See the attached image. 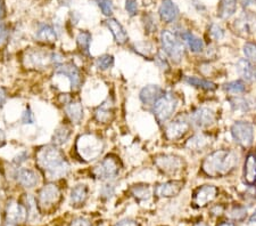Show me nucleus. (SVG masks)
Here are the masks:
<instances>
[{
  "label": "nucleus",
  "mask_w": 256,
  "mask_h": 226,
  "mask_svg": "<svg viewBox=\"0 0 256 226\" xmlns=\"http://www.w3.org/2000/svg\"><path fill=\"white\" fill-rule=\"evenodd\" d=\"M210 212L216 216H220L222 212H224V207L222 205H214V207L210 209Z\"/></svg>",
  "instance_id": "49"
},
{
  "label": "nucleus",
  "mask_w": 256,
  "mask_h": 226,
  "mask_svg": "<svg viewBox=\"0 0 256 226\" xmlns=\"http://www.w3.org/2000/svg\"><path fill=\"white\" fill-rule=\"evenodd\" d=\"M106 26L110 29V31L112 32L114 37V40L116 41L118 45H124L129 40V35L121 23L115 19H108L106 20Z\"/></svg>",
  "instance_id": "20"
},
{
  "label": "nucleus",
  "mask_w": 256,
  "mask_h": 226,
  "mask_svg": "<svg viewBox=\"0 0 256 226\" xmlns=\"http://www.w3.org/2000/svg\"><path fill=\"white\" fill-rule=\"evenodd\" d=\"M238 0H220L218 5V16L222 20H228L237 12Z\"/></svg>",
  "instance_id": "25"
},
{
  "label": "nucleus",
  "mask_w": 256,
  "mask_h": 226,
  "mask_svg": "<svg viewBox=\"0 0 256 226\" xmlns=\"http://www.w3.org/2000/svg\"><path fill=\"white\" fill-rule=\"evenodd\" d=\"M224 89L226 93L232 94V95H240V94L246 92V82L242 79L229 81L224 86Z\"/></svg>",
  "instance_id": "30"
},
{
  "label": "nucleus",
  "mask_w": 256,
  "mask_h": 226,
  "mask_svg": "<svg viewBox=\"0 0 256 226\" xmlns=\"http://www.w3.org/2000/svg\"><path fill=\"white\" fill-rule=\"evenodd\" d=\"M22 121L23 123H26V125H33V123H34L36 121L34 113L32 112V110L30 108H28L26 111H24L22 116Z\"/></svg>",
  "instance_id": "43"
},
{
  "label": "nucleus",
  "mask_w": 256,
  "mask_h": 226,
  "mask_svg": "<svg viewBox=\"0 0 256 226\" xmlns=\"http://www.w3.org/2000/svg\"><path fill=\"white\" fill-rule=\"evenodd\" d=\"M194 226H210V225L208 223H204V221H200V223H197Z\"/></svg>",
  "instance_id": "55"
},
{
  "label": "nucleus",
  "mask_w": 256,
  "mask_h": 226,
  "mask_svg": "<svg viewBox=\"0 0 256 226\" xmlns=\"http://www.w3.org/2000/svg\"><path fill=\"white\" fill-rule=\"evenodd\" d=\"M5 226H15L14 224H10V223H7Z\"/></svg>",
  "instance_id": "57"
},
{
  "label": "nucleus",
  "mask_w": 256,
  "mask_h": 226,
  "mask_svg": "<svg viewBox=\"0 0 256 226\" xmlns=\"http://www.w3.org/2000/svg\"><path fill=\"white\" fill-rule=\"evenodd\" d=\"M132 195L138 200H147L150 195V190L148 185H136L131 190Z\"/></svg>",
  "instance_id": "35"
},
{
  "label": "nucleus",
  "mask_w": 256,
  "mask_h": 226,
  "mask_svg": "<svg viewBox=\"0 0 256 226\" xmlns=\"http://www.w3.org/2000/svg\"><path fill=\"white\" fill-rule=\"evenodd\" d=\"M60 196V188L54 184H48L41 188L39 193V204L44 208H49L58 201Z\"/></svg>",
  "instance_id": "14"
},
{
  "label": "nucleus",
  "mask_w": 256,
  "mask_h": 226,
  "mask_svg": "<svg viewBox=\"0 0 256 226\" xmlns=\"http://www.w3.org/2000/svg\"><path fill=\"white\" fill-rule=\"evenodd\" d=\"M255 30H256V27H255Z\"/></svg>",
  "instance_id": "59"
},
{
  "label": "nucleus",
  "mask_w": 256,
  "mask_h": 226,
  "mask_svg": "<svg viewBox=\"0 0 256 226\" xmlns=\"http://www.w3.org/2000/svg\"><path fill=\"white\" fill-rule=\"evenodd\" d=\"M190 126L192 125L190 121H189V118L184 116V114H179V116L173 118L170 122L166 123L164 130L165 137L171 142L179 141L188 133Z\"/></svg>",
  "instance_id": "7"
},
{
  "label": "nucleus",
  "mask_w": 256,
  "mask_h": 226,
  "mask_svg": "<svg viewBox=\"0 0 256 226\" xmlns=\"http://www.w3.org/2000/svg\"><path fill=\"white\" fill-rule=\"evenodd\" d=\"M246 208L242 207V205H236L230 210V216L232 217L234 220H242L246 217Z\"/></svg>",
  "instance_id": "40"
},
{
  "label": "nucleus",
  "mask_w": 256,
  "mask_h": 226,
  "mask_svg": "<svg viewBox=\"0 0 256 226\" xmlns=\"http://www.w3.org/2000/svg\"><path fill=\"white\" fill-rule=\"evenodd\" d=\"M189 121L196 128H206L216 121V113L210 108H197L189 116Z\"/></svg>",
  "instance_id": "11"
},
{
  "label": "nucleus",
  "mask_w": 256,
  "mask_h": 226,
  "mask_svg": "<svg viewBox=\"0 0 256 226\" xmlns=\"http://www.w3.org/2000/svg\"><path fill=\"white\" fill-rule=\"evenodd\" d=\"M94 176L100 180H110L118 177L120 174V166L116 159L107 157L99 162L94 169Z\"/></svg>",
  "instance_id": "9"
},
{
  "label": "nucleus",
  "mask_w": 256,
  "mask_h": 226,
  "mask_svg": "<svg viewBox=\"0 0 256 226\" xmlns=\"http://www.w3.org/2000/svg\"><path fill=\"white\" fill-rule=\"evenodd\" d=\"M114 64V57L110 54L99 56L96 61V67L100 70L110 69Z\"/></svg>",
  "instance_id": "37"
},
{
  "label": "nucleus",
  "mask_w": 256,
  "mask_h": 226,
  "mask_svg": "<svg viewBox=\"0 0 256 226\" xmlns=\"http://www.w3.org/2000/svg\"><path fill=\"white\" fill-rule=\"evenodd\" d=\"M218 194V188L214 185H203L197 187L192 193V204L196 208L206 207L208 203L213 202Z\"/></svg>",
  "instance_id": "10"
},
{
  "label": "nucleus",
  "mask_w": 256,
  "mask_h": 226,
  "mask_svg": "<svg viewBox=\"0 0 256 226\" xmlns=\"http://www.w3.org/2000/svg\"><path fill=\"white\" fill-rule=\"evenodd\" d=\"M218 226H236L232 221H222V223L218 224Z\"/></svg>",
  "instance_id": "52"
},
{
  "label": "nucleus",
  "mask_w": 256,
  "mask_h": 226,
  "mask_svg": "<svg viewBox=\"0 0 256 226\" xmlns=\"http://www.w3.org/2000/svg\"><path fill=\"white\" fill-rule=\"evenodd\" d=\"M114 192H115L114 185L106 184V185H104V186H102L100 194H102V196H104V198H110V196L114 194Z\"/></svg>",
  "instance_id": "44"
},
{
  "label": "nucleus",
  "mask_w": 256,
  "mask_h": 226,
  "mask_svg": "<svg viewBox=\"0 0 256 226\" xmlns=\"http://www.w3.org/2000/svg\"><path fill=\"white\" fill-rule=\"evenodd\" d=\"M208 34L214 40H221L224 37V30L218 24L212 23L208 29Z\"/></svg>",
  "instance_id": "39"
},
{
  "label": "nucleus",
  "mask_w": 256,
  "mask_h": 226,
  "mask_svg": "<svg viewBox=\"0 0 256 226\" xmlns=\"http://www.w3.org/2000/svg\"><path fill=\"white\" fill-rule=\"evenodd\" d=\"M8 37V29L5 24H0V45L6 41Z\"/></svg>",
  "instance_id": "46"
},
{
  "label": "nucleus",
  "mask_w": 256,
  "mask_h": 226,
  "mask_svg": "<svg viewBox=\"0 0 256 226\" xmlns=\"http://www.w3.org/2000/svg\"><path fill=\"white\" fill-rule=\"evenodd\" d=\"M184 188L182 180H168V182L158 184L155 188V194L160 198H173L176 196Z\"/></svg>",
  "instance_id": "12"
},
{
  "label": "nucleus",
  "mask_w": 256,
  "mask_h": 226,
  "mask_svg": "<svg viewBox=\"0 0 256 226\" xmlns=\"http://www.w3.org/2000/svg\"><path fill=\"white\" fill-rule=\"evenodd\" d=\"M6 218L8 220V223L14 225L23 223V221L28 218L26 208L22 204L15 202V201H12V202L7 204Z\"/></svg>",
  "instance_id": "16"
},
{
  "label": "nucleus",
  "mask_w": 256,
  "mask_h": 226,
  "mask_svg": "<svg viewBox=\"0 0 256 226\" xmlns=\"http://www.w3.org/2000/svg\"><path fill=\"white\" fill-rule=\"evenodd\" d=\"M6 15V8L5 4H4V0H0V21H2Z\"/></svg>",
  "instance_id": "50"
},
{
  "label": "nucleus",
  "mask_w": 256,
  "mask_h": 226,
  "mask_svg": "<svg viewBox=\"0 0 256 226\" xmlns=\"http://www.w3.org/2000/svg\"><path fill=\"white\" fill-rule=\"evenodd\" d=\"M15 177L23 187H26V188L34 187L36 185L39 183L38 175H36V172H34L31 169H24V168H20V169L16 171Z\"/></svg>",
  "instance_id": "22"
},
{
  "label": "nucleus",
  "mask_w": 256,
  "mask_h": 226,
  "mask_svg": "<svg viewBox=\"0 0 256 226\" xmlns=\"http://www.w3.org/2000/svg\"><path fill=\"white\" fill-rule=\"evenodd\" d=\"M70 136H71V129L68 126H60L56 129L55 134H54V143L57 144V145H60V144L68 142Z\"/></svg>",
  "instance_id": "34"
},
{
  "label": "nucleus",
  "mask_w": 256,
  "mask_h": 226,
  "mask_svg": "<svg viewBox=\"0 0 256 226\" xmlns=\"http://www.w3.org/2000/svg\"><path fill=\"white\" fill-rule=\"evenodd\" d=\"M239 162V155L234 150L220 149L206 155L202 170L210 178L226 177L236 169Z\"/></svg>",
  "instance_id": "1"
},
{
  "label": "nucleus",
  "mask_w": 256,
  "mask_h": 226,
  "mask_svg": "<svg viewBox=\"0 0 256 226\" xmlns=\"http://www.w3.org/2000/svg\"><path fill=\"white\" fill-rule=\"evenodd\" d=\"M94 2L97 3V5L99 8H100L102 14L106 16H110L113 14L114 5L112 0H94Z\"/></svg>",
  "instance_id": "38"
},
{
  "label": "nucleus",
  "mask_w": 256,
  "mask_h": 226,
  "mask_svg": "<svg viewBox=\"0 0 256 226\" xmlns=\"http://www.w3.org/2000/svg\"><path fill=\"white\" fill-rule=\"evenodd\" d=\"M5 98H6V93H5V90L0 88V106H2V103L5 102Z\"/></svg>",
  "instance_id": "51"
},
{
  "label": "nucleus",
  "mask_w": 256,
  "mask_h": 226,
  "mask_svg": "<svg viewBox=\"0 0 256 226\" xmlns=\"http://www.w3.org/2000/svg\"><path fill=\"white\" fill-rule=\"evenodd\" d=\"M92 36L89 31H81L76 37V43L78 47L80 48V51L84 54H89V48L90 44H92Z\"/></svg>",
  "instance_id": "32"
},
{
  "label": "nucleus",
  "mask_w": 256,
  "mask_h": 226,
  "mask_svg": "<svg viewBox=\"0 0 256 226\" xmlns=\"http://www.w3.org/2000/svg\"><path fill=\"white\" fill-rule=\"evenodd\" d=\"M231 136L234 143L242 149L250 147L254 141V127L248 121H234L230 128Z\"/></svg>",
  "instance_id": "6"
},
{
  "label": "nucleus",
  "mask_w": 256,
  "mask_h": 226,
  "mask_svg": "<svg viewBox=\"0 0 256 226\" xmlns=\"http://www.w3.org/2000/svg\"><path fill=\"white\" fill-rule=\"evenodd\" d=\"M88 198V187L86 185L80 184L72 188L71 191V203L74 205L84 203Z\"/></svg>",
  "instance_id": "28"
},
{
  "label": "nucleus",
  "mask_w": 256,
  "mask_h": 226,
  "mask_svg": "<svg viewBox=\"0 0 256 226\" xmlns=\"http://www.w3.org/2000/svg\"><path fill=\"white\" fill-rule=\"evenodd\" d=\"M112 104L110 102L102 103L100 106H98V109L94 112V117H96L99 122H107L112 116Z\"/></svg>",
  "instance_id": "31"
},
{
  "label": "nucleus",
  "mask_w": 256,
  "mask_h": 226,
  "mask_svg": "<svg viewBox=\"0 0 256 226\" xmlns=\"http://www.w3.org/2000/svg\"><path fill=\"white\" fill-rule=\"evenodd\" d=\"M126 11L130 16H134L138 13V2L137 0H126Z\"/></svg>",
  "instance_id": "41"
},
{
  "label": "nucleus",
  "mask_w": 256,
  "mask_h": 226,
  "mask_svg": "<svg viewBox=\"0 0 256 226\" xmlns=\"http://www.w3.org/2000/svg\"><path fill=\"white\" fill-rule=\"evenodd\" d=\"M236 71L240 79L245 82H252L255 80L254 65L246 59H240L236 63Z\"/></svg>",
  "instance_id": "23"
},
{
  "label": "nucleus",
  "mask_w": 256,
  "mask_h": 226,
  "mask_svg": "<svg viewBox=\"0 0 256 226\" xmlns=\"http://www.w3.org/2000/svg\"><path fill=\"white\" fill-rule=\"evenodd\" d=\"M179 7L173 0H162L158 8V15L162 22L166 24L176 22V19L179 18Z\"/></svg>",
  "instance_id": "13"
},
{
  "label": "nucleus",
  "mask_w": 256,
  "mask_h": 226,
  "mask_svg": "<svg viewBox=\"0 0 256 226\" xmlns=\"http://www.w3.org/2000/svg\"><path fill=\"white\" fill-rule=\"evenodd\" d=\"M56 75L66 77L71 84L72 89H78L81 85V73L73 63H66L57 68Z\"/></svg>",
  "instance_id": "15"
},
{
  "label": "nucleus",
  "mask_w": 256,
  "mask_h": 226,
  "mask_svg": "<svg viewBox=\"0 0 256 226\" xmlns=\"http://www.w3.org/2000/svg\"><path fill=\"white\" fill-rule=\"evenodd\" d=\"M154 162L156 167L165 175H176L184 168L182 158L176 154H160L155 158Z\"/></svg>",
  "instance_id": "8"
},
{
  "label": "nucleus",
  "mask_w": 256,
  "mask_h": 226,
  "mask_svg": "<svg viewBox=\"0 0 256 226\" xmlns=\"http://www.w3.org/2000/svg\"><path fill=\"white\" fill-rule=\"evenodd\" d=\"M36 37H38L40 40L52 43V41H56L57 34L55 29H54L52 26L44 23L39 26L38 31H36Z\"/></svg>",
  "instance_id": "29"
},
{
  "label": "nucleus",
  "mask_w": 256,
  "mask_h": 226,
  "mask_svg": "<svg viewBox=\"0 0 256 226\" xmlns=\"http://www.w3.org/2000/svg\"><path fill=\"white\" fill-rule=\"evenodd\" d=\"M178 97L172 92H163L158 101L152 104V113L160 125L170 120L178 108Z\"/></svg>",
  "instance_id": "4"
},
{
  "label": "nucleus",
  "mask_w": 256,
  "mask_h": 226,
  "mask_svg": "<svg viewBox=\"0 0 256 226\" xmlns=\"http://www.w3.org/2000/svg\"><path fill=\"white\" fill-rule=\"evenodd\" d=\"M114 226H139L138 223L136 220H132V219H122L118 221L116 224Z\"/></svg>",
  "instance_id": "47"
},
{
  "label": "nucleus",
  "mask_w": 256,
  "mask_h": 226,
  "mask_svg": "<svg viewBox=\"0 0 256 226\" xmlns=\"http://www.w3.org/2000/svg\"><path fill=\"white\" fill-rule=\"evenodd\" d=\"M250 223H254V221H256V210H255L253 215H252V217L250 218Z\"/></svg>",
  "instance_id": "54"
},
{
  "label": "nucleus",
  "mask_w": 256,
  "mask_h": 226,
  "mask_svg": "<svg viewBox=\"0 0 256 226\" xmlns=\"http://www.w3.org/2000/svg\"><path fill=\"white\" fill-rule=\"evenodd\" d=\"M26 157H28L26 152H20V153L18 155V157L15 158V163L20 164V163L24 162V161H26Z\"/></svg>",
  "instance_id": "48"
},
{
  "label": "nucleus",
  "mask_w": 256,
  "mask_h": 226,
  "mask_svg": "<svg viewBox=\"0 0 256 226\" xmlns=\"http://www.w3.org/2000/svg\"><path fill=\"white\" fill-rule=\"evenodd\" d=\"M210 135L204 134V133H200V134H195L186 142V147L190 151H195V152H202L205 149L210 147Z\"/></svg>",
  "instance_id": "19"
},
{
  "label": "nucleus",
  "mask_w": 256,
  "mask_h": 226,
  "mask_svg": "<svg viewBox=\"0 0 256 226\" xmlns=\"http://www.w3.org/2000/svg\"><path fill=\"white\" fill-rule=\"evenodd\" d=\"M65 112L73 123H80L84 119V108L79 101H70L65 106Z\"/></svg>",
  "instance_id": "26"
},
{
  "label": "nucleus",
  "mask_w": 256,
  "mask_h": 226,
  "mask_svg": "<svg viewBox=\"0 0 256 226\" xmlns=\"http://www.w3.org/2000/svg\"><path fill=\"white\" fill-rule=\"evenodd\" d=\"M70 226H92V225L88 219L79 217V218H76L74 220H72V223L70 224Z\"/></svg>",
  "instance_id": "45"
},
{
  "label": "nucleus",
  "mask_w": 256,
  "mask_h": 226,
  "mask_svg": "<svg viewBox=\"0 0 256 226\" xmlns=\"http://www.w3.org/2000/svg\"><path fill=\"white\" fill-rule=\"evenodd\" d=\"M231 108L234 111H240V112H247L252 108V103L246 97H232L230 98Z\"/></svg>",
  "instance_id": "33"
},
{
  "label": "nucleus",
  "mask_w": 256,
  "mask_h": 226,
  "mask_svg": "<svg viewBox=\"0 0 256 226\" xmlns=\"http://www.w3.org/2000/svg\"><path fill=\"white\" fill-rule=\"evenodd\" d=\"M164 90L158 85H147L140 90L139 98L144 105H152L158 101V98L162 95Z\"/></svg>",
  "instance_id": "17"
},
{
  "label": "nucleus",
  "mask_w": 256,
  "mask_h": 226,
  "mask_svg": "<svg viewBox=\"0 0 256 226\" xmlns=\"http://www.w3.org/2000/svg\"><path fill=\"white\" fill-rule=\"evenodd\" d=\"M184 81L187 82L189 86H192V87L200 88L203 90H214L216 88V85L214 84V82L203 79V78L195 77V76L184 77Z\"/></svg>",
  "instance_id": "27"
},
{
  "label": "nucleus",
  "mask_w": 256,
  "mask_h": 226,
  "mask_svg": "<svg viewBox=\"0 0 256 226\" xmlns=\"http://www.w3.org/2000/svg\"><path fill=\"white\" fill-rule=\"evenodd\" d=\"M250 2H252V0H239V3H240L244 7L248 6Z\"/></svg>",
  "instance_id": "53"
},
{
  "label": "nucleus",
  "mask_w": 256,
  "mask_h": 226,
  "mask_svg": "<svg viewBox=\"0 0 256 226\" xmlns=\"http://www.w3.org/2000/svg\"><path fill=\"white\" fill-rule=\"evenodd\" d=\"M242 52L246 60L250 61L253 65H256V44L246 43L242 47Z\"/></svg>",
  "instance_id": "36"
},
{
  "label": "nucleus",
  "mask_w": 256,
  "mask_h": 226,
  "mask_svg": "<svg viewBox=\"0 0 256 226\" xmlns=\"http://www.w3.org/2000/svg\"><path fill=\"white\" fill-rule=\"evenodd\" d=\"M2 142H4V135L2 133V130H0V145H2Z\"/></svg>",
  "instance_id": "56"
},
{
  "label": "nucleus",
  "mask_w": 256,
  "mask_h": 226,
  "mask_svg": "<svg viewBox=\"0 0 256 226\" xmlns=\"http://www.w3.org/2000/svg\"><path fill=\"white\" fill-rule=\"evenodd\" d=\"M254 69H255V80H256V65H254Z\"/></svg>",
  "instance_id": "58"
},
{
  "label": "nucleus",
  "mask_w": 256,
  "mask_h": 226,
  "mask_svg": "<svg viewBox=\"0 0 256 226\" xmlns=\"http://www.w3.org/2000/svg\"><path fill=\"white\" fill-rule=\"evenodd\" d=\"M38 163L41 169L46 171L50 178L63 177L70 170V164L66 161L63 152L54 145L40 150L38 153Z\"/></svg>",
  "instance_id": "2"
},
{
  "label": "nucleus",
  "mask_w": 256,
  "mask_h": 226,
  "mask_svg": "<svg viewBox=\"0 0 256 226\" xmlns=\"http://www.w3.org/2000/svg\"><path fill=\"white\" fill-rule=\"evenodd\" d=\"M160 45L164 54L172 62L179 63L184 56V44L176 31L163 30L160 32Z\"/></svg>",
  "instance_id": "3"
},
{
  "label": "nucleus",
  "mask_w": 256,
  "mask_h": 226,
  "mask_svg": "<svg viewBox=\"0 0 256 226\" xmlns=\"http://www.w3.org/2000/svg\"><path fill=\"white\" fill-rule=\"evenodd\" d=\"M244 182L247 185H255L256 184V154L248 153L244 163V171H242Z\"/></svg>",
  "instance_id": "18"
},
{
  "label": "nucleus",
  "mask_w": 256,
  "mask_h": 226,
  "mask_svg": "<svg viewBox=\"0 0 256 226\" xmlns=\"http://www.w3.org/2000/svg\"><path fill=\"white\" fill-rule=\"evenodd\" d=\"M234 27L236 29V32H238V34L248 35V34H252L253 28L256 27V23L253 19V16L244 13L242 15L239 16L238 19L234 20Z\"/></svg>",
  "instance_id": "24"
},
{
  "label": "nucleus",
  "mask_w": 256,
  "mask_h": 226,
  "mask_svg": "<svg viewBox=\"0 0 256 226\" xmlns=\"http://www.w3.org/2000/svg\"><path fill=\"white\" fill-rule=\"evenodd\" d=\"M180 38L182 39L184 44L187 45L189 51L192 53H202L205 49L204 41L190 31H181Z\"/></svg>",
  "instance_id": "21"
},
{
  "label": "nucleus",
  "mask_w": 256,
  "mask_h": 226,
  "mask_svg": "<svg viewBox=\"0 0 256 226\" xmlns=\"http://www.w3.org/2000/svg\"><path fill=\"white\" fill-rule=\"evenodd\" d=\"M104 144L99 137L92 134H84L79 137L76 142V151L80 157L86 161L97 159L102 154Z\"/></svg>",
  "instance_id": "5"
},
{
  "label": "nucleus",
  "mask_w": 256,
  "mask_h": 226,
  "mask_svg": "<svg viewBox=\"0 0 256 226\" xmlns=\"http://www.w3.org/2000/svg\"><path fill=\"white\" fill-rule=\"evenodd\" d=\"M144 29L148 32H155L156 29H158V24H156L155 18L150 14L146 15V22H144Z\"/></svg>",
  "instance_id": "42"
}]
</instances>
